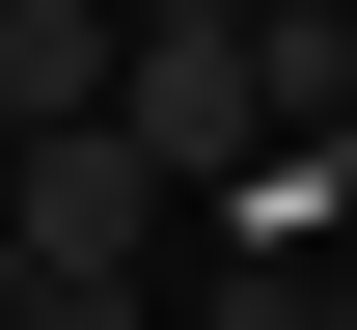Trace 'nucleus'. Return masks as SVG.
I'll return each mask as SVG.
<instances>
[{
	"label": "nucleus",
	"instance_id": "nucleus-1",
	"mask_svg": "<svg viewBox=\"0 0 357 330\" xmlns=\"http://www.w3.org/2000/svg\"><path fill=\"white\" fill-rule=\"evenodd\" d=\"M110 276H165V165L110 138H0V303H110Z\"/></svg>",
	"mask_w": 357,
	"mask_h": 330
},
{
	"label": "nucleus",
	"instance_id": "nucleus-2",
	"mask_svg": "<svg viewBox=\"0 0 357 330\" xmlns=\"http://www.w3.org/2000/svg\"><path fill=\"white\" fill-rule=\"evenodd\" d=\"M220 248H248V276H303V248L357 276V138H275V165L220 193Z\"/></svg>",
	"mask_w": 357,
	"mask_h": 330
},
{
	"label": "nucleus",
	"instance_id": "nucleus-3",
	"mask_svg": "<svg viewBox=\"0 0 357 330\" xmlns=\"http://www.w3.org/2000/svg\"><path fill=\"white\" fill-rule=\"evenodd\" d=\"M303 330H357V276H303Z\"/></svg>",
	"mask_w": 357,
	"mask_h": 330
},
{
	"label": "nucleus",
	"instance_id": "nucleus-4",
	"mask_svg": "<svg viewBox=\"0 0 357 330\" xmlns=\"http://www.w3.org/2000/svg\"><path fill=\"white\" fill-rule=\"evenodd\" d=\"M248 28H303V0H248Z\"/></svg>",
	"mask_w": 357,
	"mask_h": 330
}]
</instances>
